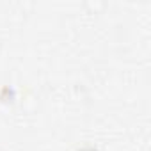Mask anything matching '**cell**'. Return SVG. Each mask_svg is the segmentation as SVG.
<instances>
[{"label":"cell","mask_w":151,"mask_h":151,"mask_svg":"<svg viewBox=\"0 0 151 151\" xmlns=\"http://www.w3.org/2000/svg\"><path fill=\"white\" fill-rule=\"evenodd\" d=\"M78 151H98V149H94V147H82V149H78Z\"/></svg>","instance_id":"6da1fadb"}]
</instances>
